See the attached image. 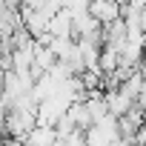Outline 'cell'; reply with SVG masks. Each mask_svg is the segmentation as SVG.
<instances>
[{"instance_id": "6da1fadb", "label": "cell", "mask_w": 146, "mask_h": 146, "mask_svg": "<svg viewBox=\"0 0 146 146\" xmlns=\"http://www.w3.org/2000/svg\"><path fill=\"white\" fill-rule=\"evenodd\" d=\"M89 15L106 26L120 17V0H89Z\"/></svg>"}, {"instance_id": "7a4b0ae2", "label": "cell", "mask_w": 146, "mask_h": 146, "mask_svg": "<svg viewBox=\"0 0 146 146\" xmlns=\"http://www.w3.org/2000/svg\"><path fill=\"white\" fill-rule=\"evenodd\" d=\"M23 143H29V146H49V143H57V129H54V123H35L32 129H29V135H26V140Z\"/></svg>"}, {"instance_id": "3957f363", "label": "cell", "mask_w": 146, "mask_h": 146, "mask_svg": "<svg viewBox=\"0 0 146 146\" xmlns=\"http://www.w3.org/2000/svg\"><path fill=\"white\" fill-rule=\"evenodd\" d=\"M46 32H52L54 37H60V35H72V12H69L66 6H60V9L49 17Z\"/></svg>"}, {"instance_id": "277c9868", "label": "cell", "mask_w": 146, "mask_h": 146, "mask_svg": "<svg viewBox=\"0 0 146 146\" xmlns=\"http://www.w3.org/2000/svg\"><path fill=\"white\" fill-rule=\"evenodd\" d=\"M135 140H137V143H146V120L135 129Z\"/></svg>"}, {"instance_id": "5b68a950", "label": "cell", "mask_w": 146, "mask_h": 146, "mask_svg": "<svg viewBox=\"0 0 146 146\" xmlns=\"http://www.w3.org/2000/svg\"><path fill=\"white\" fill-rule=\"evenodd\" d=\"M0 95H3V69H0Z\"/></svg>"}]
</instances>
